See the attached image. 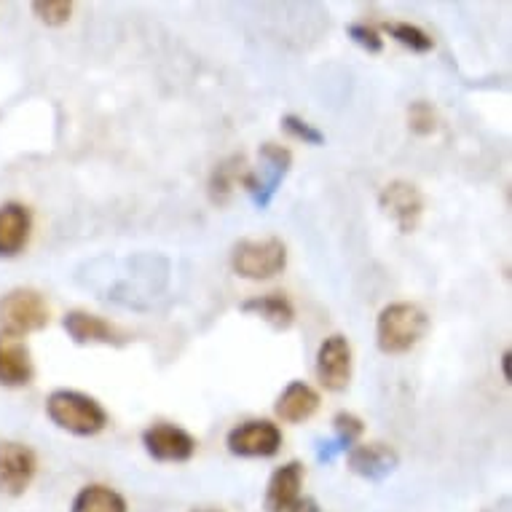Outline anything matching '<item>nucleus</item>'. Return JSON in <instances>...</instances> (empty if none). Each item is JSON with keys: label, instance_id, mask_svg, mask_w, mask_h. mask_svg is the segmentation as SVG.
I'll return each mask as SVG.
<instances>
[{"label": "nucleus", "instance_id": "1", "mask_svg": "<svg viewBox=\"0 0 512 512\" xmlns=\"http://www.w3.org/2000/svg\"><path fill=\"white\" fill-rule=\"evenodd\" d=\"M429 330L427 311L416 303H389L376 322V344L384 354H405Z\"/></svg>", "mask_w": 512, "mask_h": 512}, {"label": "nucleus", "instance_id": "2", "mask_svg": "<svg viewBox=\"0 0 512 512\" xmlns=\"http://www.w3.org/2000/svg\"><path fill=\"white\" fill-rule=\"evenodd\" d=\"M46 413L59 429L70 435L92 437L108 427V413L94 397L76 389H57L46 400Z\"/></svg>", "mask_w": 512, "mask_h": 512}, {"label": "nucleus", "instance_id": "3", "mask_svg": "<svg viewBox=\"0 0 512 512\" xmlns=\"http://www.w3.org/2000/svg\"><path fill=\"white\" fill-rule=\"evenodd\" d=\"M287 266V247L282 239H242L231 250V269L244 279L261 282L277 277Z\"/></svg>", "mask_w": 512, "mask_h": 512}, {"label": "nucleus", "instance_id": "4", "mask_svg": "<svg viewBox=\"0 0 512 512\" xmlns=\"http://www.w3.org/2000/svg\"><path fill=\"white\" fill-rule=\"evenodd\" d=\"M49 325V303L30 287H19L0 298V328L6 336L22 338Z\"/></svg>", "mask_w": 512, "mask_h": 512}, {"label": "nucleus", "instance_id": "5", "mask_svg": "<svg viewBox=\"0 0 512 512\" xmlns=\"http://www.w3.org/2000/svg\"><path fill=\"white\" fill-rule=\"evenodd\" d=\"M290 164H293V153L282 148L277 143H263L261 145V169H247L242 185L244 191L250 194L252 204L258 210H266L271 204V199L277 196L279 185L285 180V175L290 172Z\"/></svg>", "mask_w": 512, "mask_h": 512}, {"label": "nucleus", "instance_id": "6", "mask_svg": "<svg viewBox=\"0 0 512 512\" xmlns=\"http://www.w3.org/2000/svg\"><path fill=\"white\" fill-rule=\"evenodd\" d=\"M226 445L231 454L242 459H269L277 456L282 448V432L274 421H244L228 432Z\"/></svg>", "mask_w": 512, "mask_h": 512}, {"label": "nucleus", "instance_id": "7", "mask_svg": "<svg viewBox=\"0 0 512 512\" xmlns=\"http://www.w3.org/2000/svg\"><path fill=\"white\" fill-rule=\"evenodd\" d=\"M33 448L14 440H0V494L22 496L35 478Z\"/></svg>", "mask_w": 512, "mask_h": 512}, {"label": "nucleus", "instance_id": "8", "mask_svg": "<svg viewBox=\"0 0 512 512\" xmlns=\"http://www.w3.org/2000/svg\"><path fill=\"white\" fill-rule=\"evenodd\" d=\"M317 381L328 392H344L352 381V346L336 333L322 341L317 352Z\"/></svg>", "mask_w": 512, "mask_h": 512}, {"label": "nucleus", "instance_id": "9", "mask_svg": "<svg viewBox=\"0 0 512 512\" xmlns=\"http://www.w3.org/2000/svg\"><path fill=\"white\" fill-rule=\"evenodd\" d=\"M143 445L156 462H188L196 454V440L191 432L175 424H153L143 432Z\"/></svg>", "mask_w": 512, "mask_h": 512}, {"label": "nucleus", "instance_id": "10", "mask_svg": "<svg viewBox=\"0 0 512 512\" xmlns=\"http://www.w3.org/2000/svg\"><path fill=\"white\" fill-rule=\"evenodd\" d=\"M378 204L381 210L387 212L389 218L395 220L397 228L403 234H411L419 226L421 212H424V199H421V191L413 183H405V180H395L389 183L381 196H378Z\"/></svg>", "mask_w": 512, "mask_h": 512}, {"label": "nucleus", "instance_id": "11", "mask_svg": "<svg viewBox=\"0 0 512 512\" xmlns=\"http://www.w3.org/2000/svg\"><path fill=\"white\" fill-rule=\"evenodd\" d=\"M62 328L68 330V336L73 338V344H108V346H124L129 341L124 330H118L116 325H110L97 314L89 311H70L62 319Z\"/></svg>", "mask_w": 512, "mask_h": 512}, {"label": "nucleus", "instance_id": "12", "mask_svg": "<svg viewBox=\"0 0 512 512\" xmlns=\"http://www.w3.org/2000/svg\"><path fill=\"white\" fill-rule=\"evenodd\" d=\"M397 464H400V456L387 443H362L349 451V470L373 483L389 478L397 470Z\"/></svg>", "mask_w": 512, "mask_h": 512}, {"label": "nucleus", "instance_id": "13", "mask_svg": "<svg viewBox=\"0 0 512 512\" xmlns=\"http://www.w3.org/2000/svg\"><path fill=\"white\" fill-rule=\"evenodd\" d=\"M33 381V360L22 338L0 333V384L3 387H27Z\"/></svg>", "mask_w": 512, "mask_h": 512}, {"label": "nucleus", "instance_id": "14", "mask_svg": "<svg viewBox=\"0 0 512 512\" xmlns=\"http://www.w3.org/2000/svg\"><path fill=\"white\" fill-rule=\"evenodd\" d=\"M303 486V464L287 462L269 478L266 486V499H263V510L266 512H287L298 499H301Z\"/></svg>", "mask_w": 512, "mask_h": 512}, {"label": "nucleus", "instance_id": "15", "mask_svg": "<svg viewBox=\"0 0 512 512\" xmlns=\"http://www.w3.org/2000/svg\"><path fill=\"white\" fill-rule=\"evenodd\" d=\"M33 218L25 204L9 202L0 207V258H14L27 247Z\"/></svg>", "mask_w": 512, "mask_h": 512}, {"label": "nucleus", "instance_id": "16", "mask_svg": "<svg viewBox=\"0 0 512 512\" xmlns=\"http://www.w3.org/2000/svg\"><path fill=\"white\" fill-rule=\"evenodd\" d=\"M319 408V395L309 384H303V381H290L285 389H282V395L277 397V405H274V411L282 421L287 424H298V421L311 419Z\"/></svg>", "mask_w": 512, "mask_h": 512}, {"label": "nucleus", "instance_id": "17", "mask_svg": "<svg viewBox=\"0 0 512 512\" xmlns=\"http://www.w3.org/2000/svg\"><path fill=\"white\" fill-rule=\"evenodd\" d=\"M333 429H336V437L333 440H319L317 443V459L319 462H336L341 454H349L357 440L365 432V424H362L354 413H336V419H333Z\"/></svg>", "mask_w": 512, "mask_h": 512}, {"label": "nucleus", "instance_id": "18", "mask_svg": "<svg viewBox=\"0 0 512 512\" xmlns=\"http://www.w3.org/2000/svg\"><path fill=\"white\" fill-rule=\"evenodd\" d=\"M239 309H242L244 314H255V317H261L263 322H269L274 330H287L295 322L293 303L279 293L247 298Z\"/></svg>", "mask_w": 512, "mask_h": 512}, {"label": "nucleus", "instance_id": "19", "mask_svg": "<svg viewBox=\"0 0 512 512\" xmlns=\"http://www.w3.org/2000/svg\"><path fill=\"white\" fill-rule=\"evenodd\" d=\"M244 175H247V159H244L242 153H236V156H228L226 161H220L218 167L212 169L210 175V199L212 204H223L231 202V196H234L236 185H242Z\"/></svg>", "mask_w": 512, "mask_h": 512}, {"label": "nucleus", "instance_id": "20", "mask_svg": "<svg viewBox=\"0 0 512 512\" xmlns=\"http://www.w3.org/2000/svg\"><path fill=\"white\" fill-rule=\"evenodd\" d=\"M70 512H126V499L108 486H84L73 499Z\"/></svg>", "mask_w": 512, "mask_h": 512}, {"label": "nucleus", "instance_id": "21", "mask_svg": "<svg viewBox=\"0 0 512 512\" xmlns=\"http://www.w3.org/2000/svg\"><path fill=\"white\" fill-rule=\"evenodd\" d=\"M381 30H384L389 38H395L397 43H403L405 49L416 51V54H427V51H432V46H435L432 38H429L421 27L408 25V22H384Z\"/></svg>", "mask_w": 512, "mask_h": 512}, {"label": "nucleus", "instance_id": "22", "mask_svg": "<svg viewBox=\"0 0 512 512\" xmlns=\"http://www.w3.org/2000/svg\"><path fill=\"white\" fill-rule=\"evenodd\" d=\"M33 11L43 25L59 27L65 25L73 14V3L70 0H35Z\"/></svg>", "mask_w": 512, "mask_h": 512}, {"label": "nucleus", "instance_id": "23", "mask_svg": "<svg viewBox=\"0 0 512 512\" xmlns=\"http://www.w3.org/2000/svg\"><path fill=\"white\" fill-rule=\"evenodd\" d=\"M282 129H285L287 135L295 137V140H301L306 145H325V135L319 132L317 126H311L309 121H303L301 116H293V113H287L282 118Z\"/></svg>", "mask_w": 512, "mask_h": 512}, {"label": "nucleus", "instance_id": "24", "mask_svg": "<svg viewBox=\"0 0 512 512\" xmlns=\"http://www.w3.org/2000/svg\"><path fill=\"white\" fill-rule=\"evenodd\" d=\"M408 124H411V129L416 132V135H421V137L432 135V132L437 129L435 108H432V105L424 100L413 102L411 110H408Z\"/></svg>", "mask_w": 512, "mask_h": 512}, {"label": "nucleus", "instance_id": "25", "mask_svg": "<svg viewBox=\"0 0 512 512\" xmlns=\"http://www.w3.org/2000/svg\"><path fill=\"white\" fill-rule=\"evenodd\" d=\"M346 33L352 38L357 46H362L370 54H378V51L384 49V38L378 35V30L373 25H362V22H354V25L346 27Z\"/></svg>", "mask_w": 512, "mask_h": 512}, {"label": "nucleus", "instance_id": "26", "mask_svg": "<svg viewBox=\"0 0 512 512\" xmlns=\"http://www.w3.org/2000/svg\"><path fill=\"white\" fill-rule=\"evenodd\" d=\"M287 512H325V510L319 507L317 499H311V496H303V499H298V502H295Z\"/></svg>", "mask_w": 512, "mask_h": 512}, {"label": "nucleus", "instance_id": "27", "mask_svg": "<svg viewBox=\"0 0 512 512\" xmlns=\"http://www.w3.org/2000/svg\"><path fill=\"white\" fill-rule=\"evenodd\" d=\"M510 362H512V352H504L502 354V373H504V381H507V384H510V381H512Z\"/></svg>", "mask_w": 512, "mask_h": 512}, {"label": "nucleus", "instance_id": "28", "mask_svg": "<svg viewBox=\"0 0 512 512\" xmlns=\"http://www.w3.org/2000/svg\"><path fill=\"white\" fill-rule=\"evenodd\" d=\"M194 512H218V510H210V507H202V510H194Z\"/></svg>", "mask_w": 512, "mask_h": 512}]
</instances>
